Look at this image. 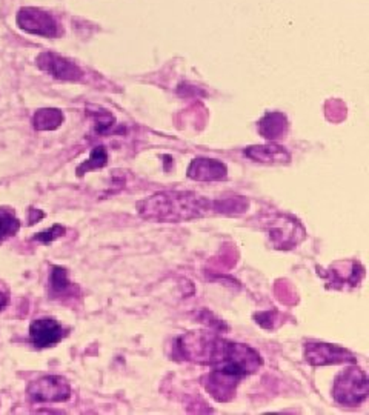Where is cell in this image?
<instances>
[{"label":"cell","instance_id":"1","mask_svg":"<svg viewBox=\"0 0 369 415\" xmlns=\"http://www.w3.org/2000/svg\"><path fill=\"white\" fill-rule=\"evenodd\" d=\"M137 211L145 220L180 223L217 214V205L189 191H164L138 202Z\"/></svg>","mask_w":369,"mask_h":415},{"label":"cell","instance_id":"2","mask_svg":"<svg viewBox=\"0 0 369 415\" xmlns=\"http://www.w3.org/2000/svg\"><path fill=\"white\" fill-rule=\"evenodd\" d=\"M369 394V381L366 374L357 366L346 367L335 377L333 384V397L338 405L356 407L366 402Z\"/></svg>","mask_w":369,"mask_h":415},{"label":"cell","instance_id":"3","mask_svg":"<svg viewBox=\"0 0 369 415\" xmlns=\"http://www.w3.org/2000/svg\"><path fill=\"white\" fill-rule=\"evenodd\" d=\"M261 228L266 229L269 240L275 249L296 248L306 237L302 223L288 214H269L266 219H261Z\"/></svg>","mask_w":369,"mask_h":415},{"label":"cell","instance_id":"4","mask_svg":"<svg viewBox=\"0 0 369 415\" xmlns=\"http://www.w3.org/2000/svg\"><path fill=\"white\" fill-rule=\"evenodd\" d=\"M28 395L37 403H62L71 397V386L59 375H46L28 386Z\"/></svg>","mask_w":369,"mask_h":415},{"label":"cell","instance_id":"5","mask_svg":"<svg viewBox=\"0 0 369 415\" xmlns=\"http://www.w3.org/2000/svg\"><path fill=\"white\" fill-rule=\"evenodd\" d=\"M303 356L311 366L356 363V357H354L352 352L342 348V346L329 343H306Z\"/></svg>","mask_w":369,"mask_h":415},{"label":"cell","instance_id":"6","mask_svg":"<svg viewBox=\"0 0 369 415\" xmlns=\"http://www.w3.org/2000/svg\"><path fill=\"white\" fill-rule=\"evenodd\" d=\"M17 25L22 31L28 34L41 36V37H56L59 34L57 23L52 15L37 8H22L17 13Z\"/></svg>","mask_w":369,"mask_h":415},{"label":"cell","instance_id":"7","mask_svg":"<svg viewBox=\"0 0 369 415\" xmlns=\"http://www.w3.org/2000/svg\"><path fill=\"white\" fill-rule=\"evenodd\" d=\"M37 66L57 80L79 82L83 77V71L74 61L56 52H42L37 57Z\"/></svg>","mask_w":369,"mask_h":415},{"label":"cell","instance_id":"8","mask_svg":"<svg viewBox=\"0 0 369 415\" xmlns=\"http://www.w3.org/2000/svg\"><path fill=\"white\" fill-rule=\"evenodd\" d=\"M66 335L65 328L57 320L43 317L37 319L29 326V338L36 348H51Z\"/></svg>","mask_w":369,"mask_h":415},{"label":"cell","instance_id":"9","mask_svg":"<svg viewBox=\"0 0 369 415\" xmlns=\"http://www.w3.org/2000/svg\"><path fill=\"white\" fill-rule=\"evenodd\" d=\"M238 383H240V379L217 371V369H212V372L202 377V384L206 392H210L215 402L220 403L231 402L234 398Z\"/></svg>","mask_w":369,"mask_h":415},{"label":"cell","instance_id":"10","mask_svg":"<svg viewBox=\"0 0 369 415\" xmlns=\"http://www.w3.org/2000/svg\"><path fill=\"white\" fill-rule=\"evenodd\" d=\"M188 177L197 182H220L228 177V169L219 160L194 159L188 166Z\"/></svg>","mask_w":369,"mask_h":415},{"label":"cell","instance_id":"11","mask_svg":"<svg viewBox=\"0 0 369 415\" xmlns=\"http://www.w3.org/2000/svg\"><path fill=\"white\" fill-rule=\"evenodd\" d=\"M245 156L260 163H288L291 160V154L280 145H260L249 146L245 150Z\"/></svg>","mask_w":369,"mask_h":415},{"label":"cell","instance_id":"12","mask_svg":"<svg viewBox=\"0 0 369 415\" xmlns=\"http://www.w3.org/2000/svg\"><path fill=\"white\" fill-rule=\"evenodd\" d=\"M288 119L282 112H268L263 119L259 122V131L268 140H277L288 133Z\"/></svg>","mask_w":369,"mask_h":415},{"label":"cell","instance_id":"13","mask_svg":"<svg viewBox=\"0 0 369 415\" xmlns=\"http://www.w3.org/2000/svg\"><path fill=\"white\" fill-rule=\"evenodd\" d=\"M64 123V112L56 108H43L38 110L33 117V126L37 131L57 129Z\"/></svg>","mask_w":369,"mask_h":415},{"label":"cell","instance_id":"14","mask_svg":"<svg viewBox=\"0 0 369 415\" xmlns=\"http://www.w3.org/2000/svg\"><path fill=\"white\" fill-rule=\"evenodd\" d=\"M108 163V152L105 146H96L94 150L91 151V156L87 161H83L82 165L77 166L75 173L77 177H83L87 173L92 171V169H99L103 168Z\"/></svg>","mask_w":369,"mask_h":415},{"label":"cell","instance_id":"15","mask_svg":"<svg viewBox=\"0 0 369 415\" xmlns=\"http://www.w3.org/2000/svg\"><path fill=\"white\" fill-rule=\"evenodd\" d=\"M51 292L54 296L66 294L69 289H73V283L68 280V271L62 266H52V271L50 275Z\"/></svg>","mask_w":369,"mask_h":415},{"label":"cell","instance_id":"16","mask_svg":"<svg viewBox=\"0 0 369 415\" xmlns=\"http://www.w3.org/2000/svg\"><path fill=\"white\" fill-rule=\"evenodd\" d=\"M88 115L94 119L96 125V133L97 134H105L108 129H111L114 125V117L110 111L103 110V108L99 106H88Z\"/></svg>","mask_w":369,"mask_h":415},{"label":"cell","instance_id":"17","mask_svg":"<svg viewBox=\"0 0 369 415\" xmlns=\"http://www.w3.org/2000/svg\"><path fill=\"white\" fill-rule=\"evenodd\" d=\"M20 221L14 215V211L0 210V240L13 237L19 233Z\"/></svg>","mask_w":369,"mask_h":415},{"label":"cell","instance_id":"18","mask_svg":"<svg viewBox=\"0 0 369 415\" xmlns=\"http://www.w3.org/2000/svg\"><path fill=\"white\" fill-rule=\"evenodd\" d=\"M65 233H66L65 226L54 225V226H51V229H46V231H42V233L36 234L33 238H34V240H38V242H42L45 245H48V243L56 240V238L64 235Z\"/></svg>","mask_w":369,"mask_h":415},{"label":"cell","instance_id":"19","mask_svg":"<svg viewBox=\"0 0 369 415\" xmlns=\"http://www.w3.org/2000/svg\"><path fill=\"white\" fill-rule=\"evenodd\" d=\"M29 212H31V217H29V225H33V223H36L37 220H41V219H43V217H45V214H43V212H41V211H37V210H31Z\"/></svg>","mask_w":369,"mask_h":415},{"label":"cell","instance_id":"20","mask_svg":"<svg viewBox=\"0 0 369 415\" xmlns=\"http://www.w3.org/2000/svg\"><path fill=\"white\" fill-rule=\"evenodd\" d=\"M8 303H10V296H8V292L0 291V311H2L3 307H6Z\"/></svg>","mask_w":369,"mask_h":415}]
</instances>
